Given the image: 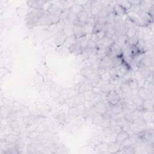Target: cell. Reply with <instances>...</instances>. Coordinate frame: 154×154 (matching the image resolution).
I'll return each instance as SVG.
<instances>
[{
  "instance_id": "6da1fadb",
  "label": "cell",
  "mask_w": 154,
  "mask_h": 154,
  "mask_svg": "<svg viewBox=\"0 0 154 154\" xmlns=\"http://www.w3.org/2000/svg\"><path fill=\"white\" fill-rule=\"evenodd\" d=\"M61 21V17L58 16L51 14L47 12L42 16L38 21V25L42 26H51L57 25Z\"/></svg>"
},
{
  "instance_id": "7a4b0ae2",
  "label": "cell",
  "mask_w": 154,
  "mask_h": 154,
  "mask_svg": "<svg viewBox=\"0 0 154 154\" xmlns=\"http://www.w3.org/2000/svg\"><path fill=\"white\" fill-rule=\"evenodd\" d=\"M127 19L129 20L134 25L143 28V22L139 13L129 10L126 12Z\"/></svg>"
},
{
  "instance_id": "3957f363",
  "label": "cell",
  "mask_w": 154,
  "mask_h": 154,
  "mask_svg": "<svg viewBox=\"0 0 154 154\" xmlns=\"http://www.w3.org/2000/svg\"><path fill=\"white\" fill-rule=\"evenodd\" d=\"M106 100L111 106L117 105L120 102L121 98L119 94L115 90H109L106 94Z\"/></svg>"
},
{
  "instance_id": "277c9868",
  "label": "cell",
  "mask_w": 154,
  "mask_h": 154,
  "mask_svg": "<svg viewBox=\"0 0 154 154\" xmlns=\"http://www.w3.org/2000/svg\"><path fill=\"white\" fill-rule=\"evenodd\" d=\"M52 3L53 4H49V5L48 7L46 12L49 14L57 15V16L61 17L64 9L60 5H57L54 2H52Z\"/></svg>"
},
{
  "instance_id": "5b68a950",
  "label": "cell",
  "mask_w": 154,
  "mask_h": 154,
  "mask_svg": "<svg viewBox=\"0 0 154 154\" xmlns=\"http://www.w3.org/2000/svg\"><path fill=\"white\" fill-rule=\"evenodd\" d=\"M76 17H77V20L75 23L85 25L86 24V23L87 22L90 16H89L88 12L86 10H84L82 11L79 12L76 15Z\"/></svg>"
},
{
  "instance_id": "8992f818",
  "label": "cell",
  "mask_w": 154,
  "mask_h": 154,
  "mask_svg": "<svg viewBox=\"0 0 154 154\" xmlns=\"http://www.w3.org/2000/svg\"><path fill=\"white\" fill-rule=\"evenodd\" d=\"M73 35L75 36L76 39H79L87 35V33L84 26L79 25H74Z\"/></svg>"
},
{
  "instance_id": "52a82bcc",
  "label": "cell",
  "mask_w": 154,
  "mask_h": 154,
  "mask_svg": "<svg viewBox=\"0 0 154 154\" xmlns=\"http://www.w3.org/2000/svg\"><path fill=\"white\" fill-rule=\"evenodd\" d=\"M39 19L40 18L32 14H28L26 17V25L28 28H34L37 25H38Z\"/></svg>"
},
{
  "instance_id": "ba28073f",
  "label": "cell",
  "mask_w": 154,
  "mask_h": 154,
  "mask_svg": "<svg viewBox=\"0 0 154 154\" xmlns=\"http://www.w3.org/2000/svg\"><path fill=\"white\" fill-rule=\"evenodd\" d=\"M67 36L63 32V31H58L54 37V43L57 47L63 46L66 40Z\"/></svg>"
},
{
  "instance_id": "9c48e42d",
  "label": "cell",
  "mask_w": 154,
  "mask_h": 154,
  "mask_svg": "<svg viewBox=\"0 0 154 154\" xmlns=\"http://www.w3.org/2000/svg\"><path fill=\"white\" fill-rule=\"evenodd\" d=\"M137 94L140 96L144 100L152 99V93L151 91V90L145 88L143 87H140L138 88Z\"/></svg>"
},
{
  "instance_id": "30bf717a",
  "label": "cell",
  "mask_w": 154,
  "mask_h": 154,
  "mask_svg": "<svg viewBox=\"0 0 154 154\" xmlns=\"http://www.w3.org/2000/svg\"><path fill=\"white\" fill-rule=\"evenodd\" d=\"M137 29L132 25H125V34L128 39H130L137 35Z\"/></svg>"
},
{
  "instance_id": "8fae6325",
  "label": "cell",
  "mask_w": 154,
  "mask_h": 154,
  "mask_svg": "<svg viewBox=\"0 0 154 154\" xmlns=\"http://www.w3.org/2000/svg\"><path fill=\"white\" fill-rule=\"evenodd\" d=\"M120 148L121 144L115 141L108 144L107 151L109 153H117Z\"/></svg>"
},
{
  "instance_id": "7c38bea8",
  "label": "cell",
  "mask_w": 154,
  "mask_h": 154,
  "mask_svg": "<svg viewBox=\"0 0 154 154\" xmlns=\"http://www.w3.org/2000/svg\"><path fill=\"white\" fill-rule=\"evenodd\" d=\"M112 13L116 17H122L126 14V11L116 3L112 7Z\"/></svg>"
},
{
  "instance_id": "4fadbf2b",
  "label": "cell",
  "mask_w": 154,
  "mask_h": 154,
  "mask_svg": "<svg viewBox=\"0 0 154 154\" xmlns=\"http://www.w3.org/2000/svg\"><path fill=\"white\" fill-rule=\"evenodd\" d=\"M73 27H74V24L67 22L65 23L62 31L67 37L73 35Z\"/></svg>"
},
{
  "instance_id": "5bb4252c",
  "label": "cell",
  "mask_w": 154,
  "mask_h": 154,
  "mask_svg": "<svg viewBox=\"0 0 154 154\" xmlns=\"http://www.w3.org/2000/svg\"><path fill=\"white\" fill-rule=\"evenodd\" d=\"M94 107L96 109V111H97V112L98 114H100L101 115H102L103 116L106 114V105L101 101L98 102L97 103H96L94 105Z\"/></svg>"
},
{
  "instance_id": "9a60e30c",
  "label": "cell",
  "mask_w": 154,
  "mask_h": 154,
  "mask_svg": "<svg viewBox=\"0 0 154 154\" xmlns=\"http://www.w3.org/2000/svg\"><path fill=\"white\" fill-rule=\"evenodd\" d=\"M129 134L128 133L127 131H126L124 129L120 130L119 132H117V135L116 137V141L121 144L122 141H123L125 139L128 138L129 137Z\"/></svg>"
},
{
  "instance_id": "2e32d148",
  "label": "cell",
  "mask_w": 154,
  "mask_h": 154,
  "mask_svg": "<svg viewBox=\"0 0 154 154\" xmlns=\"http://www.w3.org/2000/svg\"><path fill=\"white\" fill-rule=\"evenodd\" d=\"M108 144L106 142H101L98 143L94 146V150L96 152L99 153H105L108 152L107 149H108Z\"/></svg>"
},
{
  "instance_id": "e0dca14e",
  "label": "cell",
  "mask_w": 154,
  "mask_h": 154,
  "mask_svg": "<svg viewBox=\"0 0 154 154\" xmlns=\"http://www.w3.org/2000/svg\"><path fill=\"white\" fill-rule=\"evenodd\" d=\"M84 10V8L83 5L77 4V3H74L69 8V12L77 15L79 12L82 11V10Z\"/></svg>"
},
{
  "instance_id": "ac0fdd59",
  "label": "cell",
  "mask_w": 154,
  "mask_h": 154,
  "mask_svg": "<svg viewBox=\"0 0 154 154\" xmlns=\"http://www.w3.org/2000/svg\"><path fill=\"white\" fill-rule=\"evenodd\" d=\"M46 2L45 1H27L26 4L29 7V8H43V4Z\"/></svg>"
},
{
  "instance_id": "d6986e66",
  "label": "cell",
  "mask_w": 154,
  "mask_h": 154,
  "mask_svg": "<svg viewBox=\"0 0 154 154\" xmlns=\"http://www.w3.org/2000/svg\"><path fill=\"white\" fill-rule=\"evenodd\" d=\"M69 50L70 53L75 54L76 55H81L83 52V50L80 48V46H79L78 43H76L74 45H73L72 46H70L69 48Z\"/></svg>"
},
{
  "instance_id": "ffe728a7",
  "label": "cell",
  "mask_w": 154,
  "mask_h": 154,
  "mask_svg": "<svg viewBox=\"0 0 154 154\" xmlns=\"http://www.w3.org/2000/svg\"><path fill=\"white\" fill-rule=\"evenodd\" d=\"M143 108L144 111H153V98L144 100L143 103Z\"/></svg>"
},
{
  "instance_id": "44dd1931",
  "label": "cell",
  "mask_w": 154,
  "mask_h": 154,
  "mask_svg": "<svg viewBox=\"0 0 154 154\" xmlns=\"http://www.w3.org/2000/svg\"><path fill=\"white\" fill-rule=\"evenodd\" d=\"M142 119L145 123L153 122V111H144L142 112Z\"/></svg>"
},
{
  "instance_id": "7402d4cb",
  "label": "cell",
  "mask_w": 154,
  "mask_h": 154,
  "mask_svg": "<svg viewBox=\"0 0 154 154\" xmlns=\"http://www.w3.org/2000/svg\"><path fill=\"white\" fill-rule=\"evenodd\" d=\"M129 85L130 88L131 89V91L132 90H136L139 88V84L138 81L136 78H131L128 80L126 81Z\"/></svg>"
},
{
  "instance_id": "603a6c76",
  "label": "cell",
  "mask_w": 154,
  "mask_h": 154,
  "mask_svg": "<svg viewBox=\"0 0 154 154\" xmlns=\"http://www.w3.org/2000/svg\"><path fill=\"white\" fill-rule=\"evenodd\" d=\"M116 43L122 48V47L124 46L126 44L128 43V38H127L125 34H122L117 37V43Z\"/></svg>"
},
{
  "instance_id": "cb8c5ba5",
  "label": "cell",
  "mask_w": 154,
  "mask_h": 154,
  "mask_svg": "<svg viewBox=\"0 0 154 154\" xmlns=\"http://www.w3.org/2000/svg\"><path fill=\"white\" fill-rule=\"evenodd\" d=\"M116 3L119 4L122 8H123L126 12L129 11L132 7V5L129 2V1L127 0H120V1H117Z\"/></svg>"
},
{
  "instance_id": "d4e9b609",
  "label": "cell",
  "mask_w": 154,
  "mask_h": 154,
  "mask_svg": "<svg viewBox=\"0 0 154 154\" xmlns=\"http://www.w3.org/2000/svg\"><path fill=\"white\" fill-rule=\"evenodd\" d=\"M132 100L133 104L135 108H138V107L143 106L144 99L140 96H139L138 94L134 96V97L132 99Z\"/></svg>"
},
{
  "instance_id": "484cf974",
  "label": "cell",
  "mask_w": 154,
  "mask_h": 154,
  "mask_svg": "<svg viewBox=\"0 0 154 154\" xmlns=\"http://www.w3.org/2000/svg\"><path fill=\"white\" fill-rule=\"evenodd\" d=\"M76 42H77V39H76V38L75 37V36L74 35H71V36H69V37H67L66 40L63 46H66V48H67L69 49V48L70 46L75 44L76 43Z\"/></svg>"
},
{
  "instance_id": "4316f807",
  "label": "cell",
  "mask_w": 154,
  "mask_h": 154,
  "mask_svg": "<svg viewBox=\"0 0 154 154\" xmlns=\"http://www.w3.org/2000/svg\"><path fill=\"white\" fill-rule=\"evenodd\" d=\"M80 73L85 78H88L91 75L93 74V70L90 67H84L80 72Z\"/></svg>"
},
{
  "instance_id": "83f0119b",
  "label": "cell",
  "mask_w": 154,
  "mask_h": 154,
  "mask_svg": "<svg viewBox=\"0 0 154 154\" xmlns=\"http://www.w3.org/2000/svg\"><path fill=\"white\" fill-rule=\"evenodd\" d=\"M86 35L83 37H82V38L77 39V43H78L79 46H80V48L82 50L86 49V48L87 47V45H88V43L89 39H87Z\"/></svg>"
},
{
  "instance_id": "f1b7e54d",
  "label": "cell",
  "mask_w": 154,
  "mask_h": 154,
  "mask_svg": "<svg viewBox=\"0 0 154 154\" xmlns=\"http://www.w3.org/2000/svg\"><path fill=\"white\" fill-rule=\"evenodd\" d=\"M28 12V10H26V8L23 6H19L17 7L16 10V13L17 15L19 17H23V16H27Z\"/></svg>"
},
{
  "instance_id": "f546056e",
  "label": "cell",
  "mask_w": 154,
  "mask_h": 154,
  "mask_svg": "<svg viewBox=\"0 0 154 154\" xmlns=\"http://www.w3.org/2000/svg\"><path fill=\"white\" fill-rule=\"evenodd\" d=\"M105 28V25L100 23L97 21H96L94 26H93V32L92 34H96L99 32V31L103 30Z\"/></svg>"
},
{
  "instance_id": "4dcf8cb0",
  "label": "cell",
  "mask_w": 154,
  "mask_h": 154,
  "mask_svg": "<svg viewBox=\"0 0 154 154\" xmlns=\"http://www.w3.org/2000/svg\"><path fill=\"white\" fill-rule=\"evenodd\" d=\"M120 89L122 91V92L125 94H127L131 91V89L130 88V87L126 81H125L120 84Z\"/></svg>"
},
{
  "instance_id": "1f68e13d",
  "label": "cell",
  "mask_w": 154,
  "mask_h": 154,
  "mask_svg": "<svg viewBox=\"0 0 154 154\" xmlns=\"http://www.w3.org/2000/svg\"><path fill=\"white\" fill-rule=\"evenodd\" d=\"M108 72L111 80H115L119 78L117 69L116 67H111Z\"/></svg>"
},
{
  "instance_id": "d6a6232c",
  "label": "cell",
  "mask_w": 154,
  "mask_h": 154,
  "mask_svg": "<svg viewBox=\"0 0 154 154\" xmlns=\"http://www.w3.org/2000/svg\"><path fill=\"white\" fill-rule=\"evenodd\" d=\"M18 140V137L13 134H8L5 137V141L10 144H14Z\"/></svg>"
},
{
  "instance_id": "836d02e7",
  "label": "cell",
  "mask_w": 154,
  "mask_h": 154,
  "mask_svg": "<svg viewBox=\"0 0 154 154\" xmlns=\"http://www.w3.org/2000/svg\"><path fill=\"white\" fill-rule=\"evenodd\" d=\"M112 107V111L114 114H117L120 113L122 110L123 108V104H120V102L117 103V105H115L114 106H111Z\"/></svg>"
},
{
  "instance_id": "e575fe53",
  "label": "cell",
  "mask_w": 154,
  "mask_h": 154,
  "mask_svg": "<svg viewBox=\"0 0 154 154\" xmlns=\"http://www.w3.org/2000/svg\"><path fill=\"white\" fill-rule=\"evenodd\" d=\"M57 48H58V52L63 55H68V54L70 53L69 49L63 45L57 47Z\"/></svg>"
},
{
  "instance_id": "d590c367",
  "label": "cell",
  "mask_w": 154,
  "mask_h": 154,
  "mask_svg": "<svg viewBox=\"0 0 154 154\" xmlns=\"http://www.w3.org/2000/svg\"><path fill=\"white\" fill-rule=\"evenodd\" d=\"M85 79H86V78H85L80 73H78V74H77V75H76L75 76V78H74V83L76 85H78V84H79L80 83H81V82H84V81H85Z\"/></svg>"
},
{
  "instance_id": "8d00e7d4",
  "label": "cell",
  "mask_w": 154,
  "mask_h": 154,
  "mask_svg": "<svg viewBox=\"0 0 154 154\" xmlns=\"http://www.w3.org/2000/svg\"><path fill=\"white\" fill-rule=\"evenodd\" d=\"M139 38L136 35L130 39H128V43H129V46H136L138 42Z\"/></svg>"
},
{
  "instance_id": "74e56055",
  "label": "cell",
  "mask_w": 154,
  "mask_h": 154,
  "mask_svg": "<svg viewBox=\"0 0 154 154\" xmlns=\"http://www.w3.org/2000/svg\"><path fill=\"white\" fill-rule=\"evenodd\" d=\"M40 132L37 131H32L28 134V137L31 140L37 139L39 136Z\"/></svg>"
},
{
  "instance_id": "f35d334b",
  "label": "cell",
  "mask_w": 154,
  "mask_h": 154,
  "mask_svg": "<svg viewBox=\"0 0 154 154\" xmlns=\"http://www.w3.org/2000/svg\"><path fill=\"white\" fill-rule=\"evenodd\" d=\"M153 12H154V4L151 5L149 7V8L147 11V13L149 14V16L152 19H153Z\"/></svg>"
},
{
  "instance_id": "ab89813d",
  "label": "cell",
  "mask_w": 154,
  "mask_h": 154,
  "mask_svg": "<svg viewBox=\"0 0 154 154\" xmlns=\"http://www.w3.org/2000/svg\"><path fill=\"white\" fill-rule=\"evenodd\" d=\"M96 35H97L98 39L99 40V41L101 40H102L103 38H104L105 37V32L104 29H103V30L99 31V32L96 33Z\"/></svg>"
},
{
  "instance_id": "60d3db41",
  "label": "cell",
  "mask_w": 154,
  "mask_h": 154,
  "mask_svg": "<svg viewBox=\"0 0 154 154\" xmlns=\"http://www.w3.org/2000/svg\"><path fill=\"white\" fill-rule=\"evenodd\" d=\"M46 129V126L45 124L41 123V124H39V125H38V131L39 132H45Z\"/></svg>"
},
{
  "instance_id": "b9f144b4",
  "label": "cell",
  "mask_w": 154,
  "mask_h": 154,
  "mask_svg": "<svg viewBox=\"0 0 154 154\" xmlns=\"http://www.w3.org/2000/svg\"><path fill=\"white\" fill-rule=\"evenodd\" d=\"M27 150H28V153H36V149L35 148V147L32 145H29L28 147H27Z\"/></svg>"
},
{
  "instance_id": "7bdbcfd3",
  "label": "cell",
  "mask_w": 154,
  "mask_h": 154,
  "mask_svg": "<svg viewBox=\"0 0 154 154\" xmlns=\"http://www.w3.org/2000/svg\"><path fill=\"white\" fill-rule=\"evenodd\" d=\"M129 2L131 3L132 6H135V5H139L141 4V1H139V0H129Z\"/></svg>"
},
{
  "instance_id": "ee69618b",
  "label": "cell",
  "mask_w": 154,
  "mask_h": 154,
  "mask_svg": "<svg viewBox=\"0 0 154 154\" xmlns=\"http://www.w3.org/2000/svg\"><path fill=\"white\" fill-rule=\"evenodd\" d=\"M57 119L60 122H64V115L63 114H61L58 115V117H57Z\"/></svg>"
}]
</instances>
